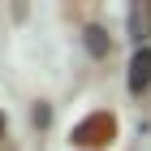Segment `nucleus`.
Listing matches in <instances>:
<instances>
[{
  "instance_id": "obj_1",
  "label": "nucleus",
  "mask_w": 151,
  "mask_h": 151,
  "mask_svg": "<svg viewBox=\"0 0 151 151\" xmlns=\"http://www.w3.org/2000/svg\"><path fill=\"white\" fill-rule=\"evenodd\" d=\"M116 138V116L112 112H91L86 121L73 125V142L78 147H108Z\"/></svg>"
},
{
  "instance_id": "obj_2",
  "label": "nucleus",
  "mask_w": 151,
  "mask_h": 151,
  "mask_svg": "<svg viewBox=\"0 0 151 151\" xmlns=\"http://www.w3.org/2000/svg\"><path fill=\"white\" fill-rule=\"evenodd\" d=\"M147 86H151V47H147V43H138V52L129 56V91L142 95Z\"/></svg>"
},
{
  "instance_id": "obj_3",
  "label": "nucleus",
  "mask_w": 151,
  "mask_h": 151,
  "mask_svg": "<svg viewBox=\"0 0 151 151\" xmlns=\"http://www.w3.org/2000/svg\"><path fill=\"white\" fill-rule=\"evenodd\" d=\"M86 47H91L95 56H108V39H104L99 26H86Z\"/></svg>"
},
{
  "instance_id": "obj_4",
  "label": "nucleus",
  "mask_w": 151,
  "mask_h": 151,
  "mask_svg": "<svg viewBox=\"0 0 151 151\" xmlns=\"http://www.w3.org/2000/svg\"><path fill=\"white\" fill-rule=\"evenodd\" d=\"M129 22H134V39H142V30H147V17H142V9L129 13Z\"/></svg>"
},
{
  "instance_id": "obj_5",
  "label": "nucleus",
  "mask_w": 151,
  "mask_h": 151,
  "mask_svg": "<svg viewBox=\"0 0 151 151\" xmlns=\"http://www.w3.org/2000/svg\"><path fill=\"white\" fill-rule=\"evenodd\" d=\"M0 134H4V116H0Z\"/></svg>"
}]
</instances>
